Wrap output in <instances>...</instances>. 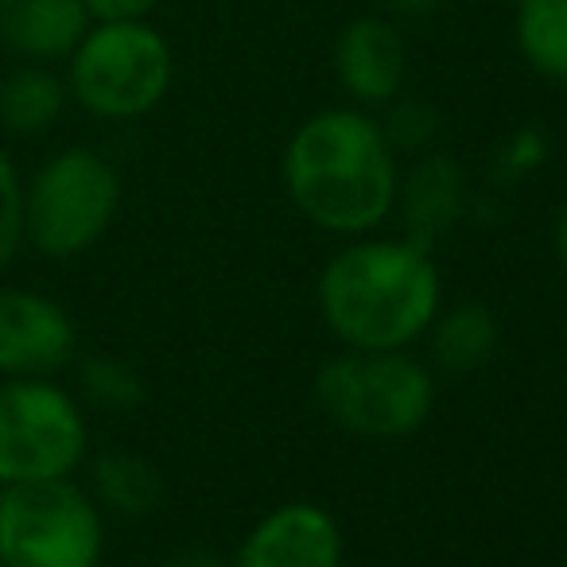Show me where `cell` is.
I'll return each instance as SVG.
<instances>
[{
  "label": "cell",
  "instance_id": "obj_1",
  "mask_svg": "<svg viewBox=\"0 0 567 567\" xmlns=\"http://www.w3.org/2000/svg\"><path fill=\"white\" fill-rule=\"evenodd\" d=\"M292 206L334 237L378 234L396 210L401 164L381 121L358 105H331L296 125L280 156Z\"/></svg>",
  "mask_w": 567,
  "mask_h": 567
},
{
  "label": "cell",
  "instance_id": "obj_2",
  "mask_svg": "<svg viewBox=\"0 0 567 567\" xmlns=\"http://www.w3.org/2000/svg\"><path fill=\"white\" fill-rule=\"evenodd\" d=\"M316 300L347 350H412L443 308V276L427 245L365 234L327 260Z\"/></svg>",
  "mask_w": 567,
  "mask_h": 567
},
{
  "label": "cell",
  "instance_id": "obj_3",
  "mask_svg": "<svg viewBox=\"0 0 567 567\" xmlns=\"http://www.w3.org/2000/svg\"><path fill=\"white\" fill-rule=\"evenodd\" d=\"M316 404L358 440H404L435 412V373L412 350H347L316 373Z\"/></svg>",
  "mask_w": 567,
  "mask_h": 567
},
{
  "label": "cell",
  "instance_id": "obj_4",
  "mask_svg": "<svg viewBox=\"0 0 567 567\" xmlns=\"http://www.w3.org/2000/svg\"><path fill=\"white\" fill-rule=\"evenodd\" d=\"M71 105L105 125H128L167 102L175 82V51L152 20L90 24L63 63Z\"/></svg>",
  "mask_w": 567,
  "mask_h": 567
},
{
  "label": "cell",
  "instance_id": "obj_5",
  "mask_svg": "<svg viewBox=\"0 0 567 567\" xmlns=\"http://www.w3.org/2000/svg\"><path fill=\"white\" fill-rule=\"evenodd\" d=\"M121 172L105 152L66 144L28 175V249L43 260H79L113 229L121 214Z\"/></svg>",
  "mask_w": 567,
  "mask_h": 567
},
{
  "label": "cell",
  "instance_id": "obj_6",
  "mask_svg": "<svg viewBox=\"0 0 567 567\" xmlns=\"http://www.w3.org/2000/svg\"><path fill=\"white\" fill-rule=\"evenodd\" d=\"M90 458L86 404L59 378H0V489L74 478Z\"/></svg>",
  "mask_w": 567,
  "mask_h": 567
},
{
  "label": "cell",
  "instance_id": "obj_7",
  "mask_svg": "<svg viewBox=\"0 0 567 567\" xmlns=\"http://www.w3.org/2000/svg\"><path fill=\"white\" fill-rule=\"evenodd\" d=\"M105 513L74 478L0 489V567H102Z\"/></svg>",
  "mask_w": 567,
  "mask_h": 567
},
{
  "label": "cell",
  "instance_id": "obj_8",
  "mask_svg": "<svg viewBox=\"0 0 567 567\" xmlns=\"http://www.w3.org/2000/svg\"><path fill=\"white\" fill-rule=\"evenodd\" d=\"M79 358V323L40 288L0 284V378H59Z\"/></svg>",
  "mask_w": 567,
  "mask_h": 567
},
{
  "label": "cell",
  "instance_id": "obj_9",
  "mask_svg": "<svg viewBox=\"0 0 567 567\" xmlns=\"http://www.w3.org/2000/svg\"><path fill=\"white\" fill-rule=\"evenodd\" d=\"M347 544L331 509L284 502L268 509L237 544L234 567H342Z\"/></svg>",
  "mask_w": 567,
  "mask_h": 567
},
{
  "label": "cell",
  "instance_id": "obj_10",
  "mask_svg": "<svg viewBox=\"0 0 567 567\" xmlns=\"http://www.w3.org/2000/svg\"><path fill=\"white\" fill-rule=\"evenodd\" d=\"M409 48L385 17H358L334 40V79L358 110H385L404 90Z\"/></svg>",
  "mask_w": 567,
  "mask_h": 567
},
{
  "label": "cell",
  "instance_id": "obj_11",
  "mask_svg": "<svg viewBox=\"0 0 567 567\" xmlns=\"http://www.w3.org/2000/svg\"><path fill=\"white\" fill-rule=\"evenodd\" d=\"M466 210V175L458 159L443 152H420V159L401 172L396 187V210L404 221V237L432 249L443 234L458 226Z\"/></svg>",
  "mask_w": 567,
  "mask_h": 567
},
{
  "label": "cell",
  "instance_id": "obj_12",
  "mask_svg": "<svg viewBox=\"0 0 567 567\" xmlns=\"http://www.w3.org/2000/svg\"><path fill=\"white\" fill-rule=\"evenodd\" d=\"M90 32L82 0H12L0 9V51L17 63L63 66Z\"/></svg>",
  "mask_w": 567,
  "mask_h": 567
},
{
  "label": "cell",
  "instance_id": "obj_13",
  "mask_svg": "<svg viewBox=\"0 0 567 567\" xmlns=\"http://www.w3.org/2000/svg\"><path fill=\"white\" fill-rule=\"evenodd\" d=\"M71 110V90L59 66L12 63L0 74V133L12 141H43Z\"/></svg>",
  "mask_w": 567,
  "mask_h": 567
},
{
  "label": "cell",
  "instance_id": "obj_14",
  "mask_svg": "<svg viewBox=\"0 0 567 567\" xmlns=\"http://www.w3.org/2000/svg\"><path fill=\"white\" fill-rule=\"evenodd\" d=\"M86 489L105 517H152L167 497V478L152 458L128 447H105L86 458Z\"/></svg>",
  "mask_w": 567,
  "mask_h": 567
},
{
  "label": "cell",
  "instance_id": "obj_15",
  "mask_svg": "<svg viewBox=\"0 0 567 567\" xmlns=\"http://www.w3.org/2000/svg\"><path fill=\"white\" fill-rule=\"evenodd\" d=\"M432 362L447 373H474L494 358L497 350V319L482 303H455L440 308L435 323L427 327Z\"/></svg>",
  "mask_w": 567,
  "mask_h": 567
},
{
  "label": "cell",
  "instance_id": "obj_16",
  "mask_svg": "<svg viewBox=\"0 0 567 567\" xmlns=\"http://www.w3.org/2000/svg\"><path fill=\"white\" fill-rule=\"evenodd\" d=\"M513 40L533 74L567 82V0H513Z\"/></svg>",
  "mask_w": 567,
  "mask_h": 567
},
{
  "label": "cell",
  "instance_id": "obj_17",
  "mask_svg": "<svg viewBox=\"0 0 567 567\" xmlns=\"http://www.w3.org/2000/svg\"><path fill=\"white\" fill-rule=\"evenodd\" d=\"M74 396L86 404V412H110L128 416L144 404V381L117 354H82L74 358Z\"/></svg>",
  "mask_w": 567,
  "mask_h": 567
},
{
  "label": "cell",
  "instance_id": "obj_18",
  "mask_svg": "<svg viewBox=\"0 0 567 567\" xmlns=\"http://www.w3.org/2000/svg\"><path fill=\"white\" fill-rule=\"evenodd\" d=\"M24 198H28V175L20 172L17 156L0 144V276L9 272L28 249Z\"/></svg>",
  "mask_w": 567,
  "mask_h": 567
},
{
  "label": "cell",
  "instance_id": "obj_19",
  "mask_svg": "<svg viewBox=\"0 0 567 567\" xmlns=\"http://www.w3.org/2000/svg\"><path fill=\"white\" fill-rule=\"evenodd\" d=\"M381 133H385V141L393 144V152L401 156V152H427L435 141V133H440V113H435L432 102H424V97H404L396 94L393 102L381 110Z\"/></svg>",
  "mask_w": 567,
  "mask_h": 567
},
{
  "label": "cell",
  "instance_id": "obj_20",
  "mask_svg": "<svg viewBox=\"0 0 567 567\" xmlns=\"http://www.w3.org/2000/svg\"><path fill=\"white\" fill-rule=\"evenodd\" d=\"M90 12V24H141L152 20L159 0H82Z\"/></svg>",
  "mask_w": 567,
  "mask_h": 567
},
{
  "label": "cell",
  "instance_id": "obj_21",
  "mask_svg": "<svg viewBox=\"0 0 567 567\" xmlns=\"http://www.w3.org/2000/svg\"><path fill=\"white\" fill-rule=\"evenodd\" d=\"M556 260H559V268H564V276H567V203L559 206V218H556Z\"/></svg>",
  "mask_w": 567,
  "mask_h": 567
},
{
  "label": "cell",
  "instance_id": "obj_22",
  "mask_svg": "<svg viewBox=\"0 0 567 567\" xmlns=\"http://www.w3.org/2000/svg\"><path fill=\"white\" fill-rule=\"evenodd\" d=\"M396 9H409V12H420V9H432V4H440V0H393Z\"/></svg>",
  "mask_w": 567,
  "mask_h": 567
},
{
  "label": "cell",
  "instance_id": "obj_23",
  "mask_svg": "<svg viewBox=\"0 0 567 567\" xmlns=\"http://www.w3.org/2000/svg\"><path fill=\"white\" fill-rule=\"evenodd\" d=\"M9 4H12V0H0V9H9Z\"/></svg>",
  "mask_w": 567,
  "mask_h": 567
}]
</instances>
